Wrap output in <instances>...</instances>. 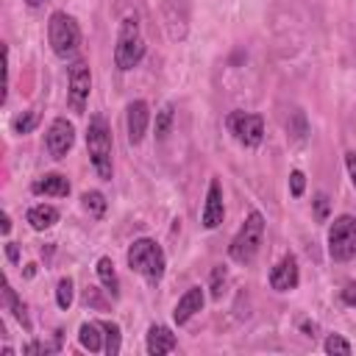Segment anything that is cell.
Returning a JSON list of instances; mask_svg holds the SVG:
<instances>
[{"label":"cell","instance_id":"obj_1","mask_svg":"<svg viewBox=\"0 0 356 356\" xmlns=\"http://www.w3.org/2000/svg\"><path fill=\"white\" fill-rule=\"evenodd\" d=\"M86 150L89 161L97 172V178L111 181L114 178V164H111V131L103 114H92L86 125Z\"/></svg>","mask_w":356,"mask_h":356},{"label":"cell","instance_id":"obj_2","mask_svg":"<svg viewBox=\"0 0 356 356\" xmlns=\"http://www.w3.org/2000/svg\"><path fill=\"white\" fill-rule=\"evenodd\" d=\"M145 50H147V44H145V36H142L139 17L136 14L122 17L120 31H117V44H114V64H117V70H122V72L134 70L145 58Z\"/></svg>","mask_w":356,"mask_h":356},{"label":"cell","instance_id":"obj_3","mask_svg":"<svg viewBox=\"0 0 356 356\" xmlns=\"http://www.w3.org/2000/svg\"><path fill=\"white\" fill-rule=\"evenodd\" d=\"M128 267L134 273H139L142 278H147L150 284H159L161 275H164V267H167V256L161 250V245L150 236H139L131 242L128 248Z\"/></svg>","mask_w":356,"mask_h":356},{"label":"cell","instance_id":"obj_4","mask_svg":"<svg viewBox=\"0 0 356 356\" xmlns=\"http://www.w3.org/2000/svg\"><path fill=\"white\" fill-rule=\"evenodd\" d=\"M47 39H50L53 53L58 58L70 61V58H75V53L81 47V28L67 11H53L47 19Z\"/></svg>","mask_w":356,"mask_h":356},{"label":"cell","instance_id":"obj_5","mask_svg":"<svg viewBox=\"0 0 356 356\" xmlns=\"http://www.w3.org/2000/svg\"><path fill=\"white\" fill-rule=\"evenodd\" d=\"M261 234H264V217H261V211L253 209V211L245 217V222L239 225V231H236V236L231 239V245H228L231 259L239 261V264H250V261L256 259V253H259Z\"/></svg>","mask_w":356,"mask_h":356},{"label":"cell","instance_id":"obj_6","mask_svg":"<svg viewBox=\"0 0 356 356\" xmlns=\"http://www.w3.org/2000/svg\"><path fill=\"white\" fill-rule=\"evenodd\" d=\"M328 253L334 261H350L356 256V217L339 214L328 228Z\"/></svg>","mask_w":356,"mask_h":356},{"label":"cell","instance_id":"obj_7","mask_svg":"<svg viewBox=\"0 0 356 356\" xmlns=\"http://www.w3.org/2000/svg\"><path fill=\"white\" fill-rule=\"evenodd\" d=\"M225 128L245 147H259L264 139V120L250 111H231L225 117Z\"/></svg>","mask_w":356,"mask_h":356},{"label":"cell","instance_id":"obj_8","mask_svg":"<svg viewBox=\"0 0 356 356\" xmlns=\"http://www.w3.org/2000/svg\"><path fill=\"white\" fill-rule=\"evenodd\" d=\"M92 92V70L86 61H72L67 70V103L75 114H83Z\"/></svg>","mask_w":356,"mask_h":356},{"label":"cell","instance_id":"obj_9","mask_svg":"<svg viewBox=\"0 0 356 356\" xmlns=\"http://www.w3.org/2000/svg\"><path fill=\"white\" fill-rule=\"evenodd\" d=\"M44 145H47V153L53 159H64L72 150V145H75V128H72V122L67 117H56L50 122L47 134H44Z\"/></svg>","mask_w":356,"mask_h":356},{"label":"cell","instance_id":"obj_10","mask_svg":"<svg viewBox=\"0 0 356 356\" xmlns=\"http://www.w3.org/2000/svg\"><path fill=\"white\" fill-rule=\"evenodd\" d=\"M150 125V106L145 100H131L125 108V128H128V142L139 145L147 134Z\"/></svg>","mask_w":356,"mask_h":356},{"label":"cell","instance_id":"obj_11","mask_svg":"<svg viewBox=\"0 0 356 356\" xmlns=\"http://www.w3.org/2000/svg\"><path fill=\"white\" fill-rule=\"evenodd\" d=\"M225 217V203H222V184L220 178H211L209 181V189H206V203H203V214H200V222L203 228H217Z\"/></svg>","mask_w":356,"mask_h":356},{"label":"cell","instance_id":"obj_12","mask_svg":"<svg viewBox=\"0 0 356 356\" xmlns=\"http://www.w3.org/2000/svg\"><path fill=\"white\" fill-rule=\"evenodd\" d=\"M300 281V270H298V259L292 253H286L273 270H270V286L275 292H289L295 289Z\"/></svg>","mask_w":356,"mask_h":356},{"label":"cell","instance_id":"obj_13","mask_svg":"<svg viewBox=\"0 0 356 356\" xmlns=\"http://www.w3.org/2000/svg\"><path fill=\"white\" fill-rule=\"evenodd\" d=\"M203 300H206L203 289H200V286H189V289L178 298V303H175V309H172V320H175L178 325L189 323V320L203 309Z\"/></svg>","mask_w":356,"mask_h":356},{"label":"cell","instance_id":"obj_14","mask_svg":"<svg viewBox=\"0 0 356 356\" xmlns=\"http://www.w3.org/2000/svg\"><path fill=\"white\" fill-rule=\"evenodd\" d=\"M178 348V339H175V334L167 328V325H159V323H153L150 328H147V339H145V350L150 353V356H161V353H172Z\"/></svg>","mask_w":356,"mask_h":356},{"label":"cell","instance_id":"obj_15","mask_svg":"<svg viewBox=\"0 0 356 356\" xmlns=\"http://www.w3.org/2000/svg\"><path fill=\"white\" fill-rule=\"evenodd\" d=\"M31 192H33V195L67 197V195H70V181H67V175H61V172H47V175H42V178H36V181L31 184Z\"/></svg>","mask_w":356,"mask_h":356},{"label":"cell","instance_id":"obj_16","mask_svg":"<svg viewBox=\"0 0 356 356\" xmlns=\"http://www.w3.org/2000/svg\"><path fill=\"white\" fill-rule=\"evenodd\" d=\"M25 220H28V225L33 231H47V228H53L58 222V209L56 206H47V203H39V206H31L28 209Z\"/></svg>","mask_w":356,"mask_h":356},{"label":"cell","instance_id":"obj_17","mask_svg":"<svg viewBox=\"0 0 356 356\" xmlns=\"http://www.w3.org/2000/svg\"><path fill=\"white\" fill-rule=\"evenodd\" d=\"M78 342H81V348L83 350H89V353H100L103 350V328H100V323H81V328H78Z\"/></svg>","mask_w":356,"mask_h":356},{"label":"cell","instance_id":"obj_18","mask_svg":"<svg viewBox=\"0 0 356 356\" xmlns=\"http://www.w3.org/2000/svg\"><path fill=\"white\" fill-rule=\"evenodd\" d=\"M3 306L14 314V320L25 328V331H31V317H28V309H25V303L17 298V292L11 289V284H6L3 286Z\"/></svg>","mask_w":356,"mask_h":356},{"label":"cell","instance_id":"obj_19","mask_svg":"<svg viewBox=\"0 0 356 356\" xmlns=\"http://www.w3.org/2000/svg\"><path fill=\"white\" fill-rule=\"evenodd\" d=\"M95 270H97V278H100V284L106 286V292H108L111 298H117V295H120V278H117L114 261H111L108 256H100Z\"/></svg>","mask_w":356,"mask_h":356},{"label":"cell","instance_id":"obj_20","mask_svg":"<svg viewBox=\"0 0 356 356\" xmlns=\"http://www.w3.org/2000/svg\"><path fill=\"white\" fill-rule=\"evenodd\" d=\"M100 328H103V350L108 356H117L120 348H122V334H120V325L114 320H97Z\"/></svg>","mask_w":356,"mask_h":356},{"label":"cell","instance_id":"obj_21","mask_svg":"<svg viewBox=\"0 0 356 356\" xmlns=\"http://www.w3.org/2000/svg\"><path fill=\"white\" fill-rule=\"evenodd\" d=\"M36 125H39V111H36V108H28V111H22V114H17V117L11 120V131L19 134V136L31 134Z\"/></svg>","mask_w":356,"mask_h":356},{"label":"cell","instance_id":"obj_22","mask_svg":"<svg viewBox=\"0 0 356 356\" xmlns=\"http://www.w3.org/2000/svg\"><path fill=\"white\" fill-rule=\"evenodd\" d=\"M81 203H83V209H86L92 217H97V220L106 214V197H103V192H97V189H89V192H83Z\"/></svg>","mask_w":356,"mask_h":356},{"label":"cell","instance_id":"obj_23","mask_svg":"<svg viewBox=\"0 0 356 356\" xmlns=\"http://www.w3.org/2000/svg\"><path fill=\"white\" fill-rule=\"evenodd\" d=\"M172 117H175V108L172 103H167L159 114H156V139H164L170 134V125H172Z\"/></svg>","mask_w":356,"mask_h":356},{"label":"cell","instance_id":"obj_24","mask_svg":"<svg viewBox=\"0 0 356 356\" xmlns=\"http://www.w3.org/2000/svg\"><path fill=\"white\" fill-rule=\"evenodd\" d=\"M225 281H228V270H225L222 264H217V267L211 270V281H209V289H211V298H214V300L222 298V292H225Z\"/></svg>","mask_w":356,"mask_h":356},{"label":"cell","instance_id":"obj_25","mask_svg":"<svg viewBox=\"0 0 356 356\" xmlns=\"http://www.w3.org/2000/svg\"><path fill=\"white\" fill-rule=\"evenodd\" d=\"M72 298H75V292H72V278H61L58 284H56V303H58V309H70L72 306Z\"/></svg>","mask_w":356,"mask_h":356},{"label":"cell","instance_id":"obj_26","mask_svg":"<svg viewBox=\"0 0 356 356\" xmlns=\"http://www.w3.org/2000/svg\"><path fill=\"white\" fill-rule=\"evenodd\" d=\"M323 350H325V353H342V356H348L353 348H350V342H348L345 337H339V334H331V337L323 342Z\"/></svg>","mask_w":356,"mask_h":356},{"label":"cell","instance_id":"obj_27","mask_svg":"<svg viewBox=\"0 0 356 356\" xmlns=\"http://www.w3.org/2000/svg\"><path fill=\"white\" fill-rule=\"evenodd\" d=\"M303 189H306V175H303L300 170H292V172H289V195H292V197H300Z\"/></svg>","mask_w":356,"mask_h":356},{"label":"cell","instance_id":"obj_28","mask_svg":"<svg viewBox=\"0 0 356 356\" xmlns=\"http://www.w3.org/2000/svg\"><path fill=\"white\" fill-rule=\"evenodd\" d=\"M328 209H331V200H328V195H317L314 197V214H317V220H328Z\"/></svg>","mask_w":356,"mask_h":356},{"label":"cell","instance_id":"obj_29","mask_svg":"<svg viewBox=\"0 0 356 356\" xmlns=\"http://www.w3.org/2000/svg\"><path fill=\"white\" fill-rule=\"evenodd\" d=\"M342 300H345L348 306H356V284H353V281H348V284L342 286Z\"/></svg>","mask_w":356,"mask_h":356},{"label":"cell","instance_id":"obj_30","mask_svg":"<svg viewBox=\"0 0 356 356\" xmlns=\"http://www.w3.org/2000/svg\"><path fill=\"white\" fill-rule=\"evenodd\" d=\"M345 167H348L350 184H353V189H356V153H345Z\"/></svg>","mask_w":356,"mask_h":356},{"label":"cell","instance_id":"obj_31","mask_svg":"<svg viewBox=\"0 0 356 356\" xmlns=\"http://www.w3.org/2000/svg\"><path fill=\"white\" fill-rule=\"evenodd\" d=\"M6 256H8V261H19V248L14 245V242H6Z\"/></svg>","mask_w":356,"mask_h":356},{"label":"cell","instance_id":"obj_32","mask_svg":"<svg viewBox=\"0 0 356 356\" xmlns=\"http://www.w3.org/2000/svg\"><path fill=\"white\" fill-rule=\"evenodd\" d=\"M0 231H3V234H8V231H11V217H8L6 211H3V225H0Z\"/></svg>","mask_w":356,"mask_h":356},{"label":"cell","instance_id":"obj_33","mask_svg":"<svg viewBox=\"0 0 356 356\" xmlns=\"http://www.w3.org/2000/svg\"><path fill=\"white\" fill-rule=\"evenodd\" d=\"M47 0H25V6H31V8H39V6H44Z\"/></svg>","mask_w":356,"mask_h":356}]
</instances>
